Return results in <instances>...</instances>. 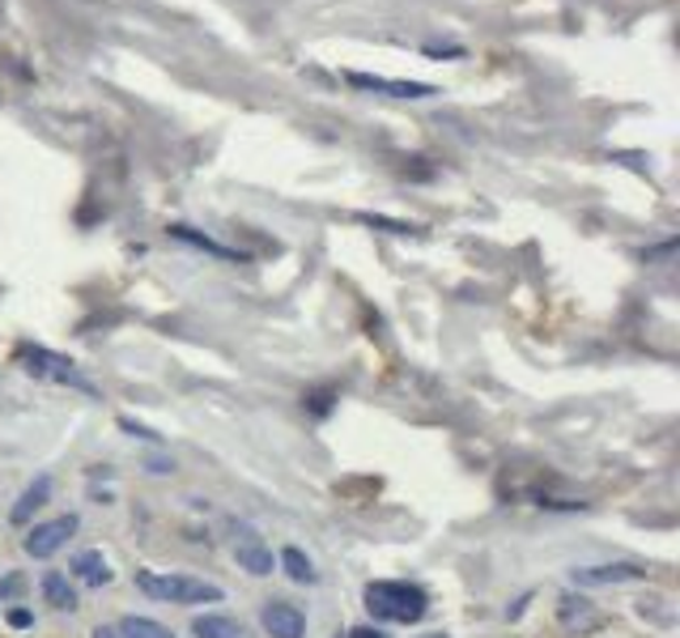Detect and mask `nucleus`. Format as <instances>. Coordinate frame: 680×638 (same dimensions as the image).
<instances>
[{
	"mask_svg": "<svg viewBox=\"0 0 680 638\" xmlns=\"http://www.w3.org/2000/svg\"><path fill=\"white\" fill-rule=\"evenodd\" d=\"M366 609L375 613L379 621L391 626H417L426 613H430V596L417 587V583H400V579H375L366 583Z\"/></svg>",
	"mask_w": 680,
	"mask_h": 638,
	"instance_id": "1",
	"label": "nucleus"
},
{
	"mask_svg": "<svg viewBox=\"0 0 680 638\" xmlns=\"http://www.w3.org/2000/svg\"><path fill=\"white\" fill-rule=\"evenodd\" d=\"M136 587L166 605H218L226 596L218 583L191 579V575H158V571H136Z\"/></svg>",
	"mask_w": 680,
	"mask_h": 638,
	"instance_id": "2",
	"label": "nucleus"
},
{
	"mask_svg": "<svg viewBox=\"0 0 680 638\" xmlns=\"http://www.w3.org/2000/svg\"><path fill=\"white\" fill-rule=\"evenodd\" d=\"M18 362H22V370L34 375V379H48V384H60V388L98 396V388H94L64 354H52V349H43V345H22V349H18Z\"/></svg>",
	"mask_w": 680,
	"mask_h": 638,
	"instance_id": "3",
	"label": "nucleus"
},
{
	"mask_svg": "<svg viewBox=\"0 0 680 638\" xmlns=\"http://www.w3.org/2000/svg\"><path fill=\"white\" fill-rule=\"evenodd\" d=\"M73 532H77V515H60V520H48V524L30 527V536L22 541V550H27L30 557H39V562H48V557H55L64 545H69Z\"/></svg>",
	"mask_w": 680,
	"mask_h": 638,
	"instance_id": "4",
	"label": "nucleus"
},
{
	"mask_svg": "<svg viewBox=\"0 0 680 638\" xmlns=\"http://www.w3.org/2000/svg\"><path fill=\"white\" fill-rule=\"evenodd\" d=\"M234 562H239V571L255 575V579L272 575V550L251 524H234Z\"/></svg>",
	"mask_w": 680,
	"mask_h": 638,
	"instance_id": "5",
	"label": "nucleus"
},
{
	"mask_svg": "<svg viewBox=\"0 0 680 638\" xmlns=\"http://www.w3.org/2000/svg\"><path fill=\"white\" fill-rule=\"evenodd\" d=\"M345 82L354 90L387 94V98H435L438 90L430 82H396V77H375V73H345Z\"/></svg>",
	"mask_w": 680,
	"mask_h": 638,
	"instance_id": "6",
	"label": "nucleus"
},
{
	"mask_svg": "<svg viewBox=\"0 0 680 638\" xmlns=\"http://www.w3.org/2000/svg\"><path fill=\"white\" fill-rule=\"evenodd\" d=\"M557 621H562V630H566V635H592V630H599V626H604V613L596 609V605H592V600H587V596H562V600H557Z\"/></svg>",
	"mask_w": 680,
	"mask_h": 638,
	"instance_id": "7",
	"label": "nucleus"
},
{
	"mask_svg": "<svg viewBox=\"0 0 680 638\" xmlns=\"http://www.w3.org/2000/svg\"><path fill=\"white\" fill-rule=\"evenodd\" d=\"M260 621H264V630L272 638H302L306 635V617H302L294 605H285V600H269L264 613H260Z\"/></svg>",
	"mask_w": 680,
	"mask_h": 638,
	"instance_id": "8",
	"label": "nucleus"
},
{
	"mask_svg": "<svg viewBox=\"0 0 680 638\" xmlns=\"http://www.w3.org/2000/svg\"><path fill=\"white\" fill-rule=\"evenodd\" d=\"M571 579L578 583V587H608V583L647 579V571H642V566H634V562H617V566H583V571H574Z\"/></svg>",
	"mask_w": 680,
	"mask_h": 638,
	"instance_id": "9",
	"label": "nucleus"
},
{
	"mask_svg": "<svg viewBox=\"0 0 680 638\" xmlns=\"http://www.w3.org/2000/svg\"><path fill=\"white\" fill-rule=\"evenodd\" d=\"M191 635L196 638H251L234 617H221V613H205V617H196V621H191Z\"/></svg>",
	"mask_w": 680,
	"mask_h": 638,
	"instance_id": "10",
	"label": "nucleus"
},
{
	"mask_svg": "<svg viewBox=\"0 0 680 638\" xmlns=\"http://www.w3.org/2000/svg\"><path fill=\"white\" fill-rule=\"evenodd\" d=\"M73 575H77L85 587H103V583H111V566L98 550H85V554L73 557Z\"/></svg>",
	"mask_w": 680,
	"mask_h": 638,
	"instance_id": "11",
	"label": "nucleus"
},
{
	"mask_svg": "<svg viewBox=\"0 0 680 638\" xmlns=\"http://www.w3.org/2000/svg\"><path fill=\"white\" fill-rule=\"evenodd\" d=\"M170 239H179V243H188V248L209 251V255H221V260H239V264H243V255H239V251L221 248V243H213L209 234H200V230H191V226H184V222L170 226Z\"/></svg>",
	"mask_w": 680,
	"mask_h": 638,
	"instance_id": "12",
	"label": "nucleus"
},
{
	"mask_svg": "<svg viewBox=\"0 0 680 638\" xmlns=\"http://www.w3.org/2000/svg\"><path fill=\"white\" fill-rule=\"evenodd\" d=\"M43 600H48L52 609H77V592H73V583L64 579L60 571H48V575H43Z\"/></svg>",
	"mask_w": 680,
	"mask_h": 638,
	"instance_id": "13",
	"label": "nucleus"
},
{
	"mask_svg": "<svg viewBox=\"0 0 680 638\" xmlns=\"http://www.w3.org/2000/svg\"><path fill=\"white\" fill-rule=\"evenodd\" d=\"M48 494H52V481H48V477H39V481L30 485L27 494L18 499V506H13V524H27L30 515H34V511L48 502Z\"/></svg>",
	"mask_w": 680,
	"mask_h": 638,
	"instance_id": "14",
	"label": "nucleus"
},
{
	"mask_svg": "<svg viewBox=\"0 0 680 638\" xmlns=\"http://www.w3.org/2000/svg\"><path fill=\"white\" fill-rule=\"evenodd\" d=\"M281 571H285L294 583H315L320 579V575H315V566H311V557L302 554V550H294V545L281 554Z\"/></svg>",
	"mask_w": 680,
	"mask_h": 638,
	"instance_id": "15",
	"label": "nucleus"
},
{
	"mask_svg": "<svg viewBox=\"0 0 680 638\" xmlns=\"http://www.w3.org/2000/svg\"><path fill=\"white\" fill-rule=\"evenodd\" d=\"M119 630H124L128 638H175L166 626L149 621V617H124V621H119Z\"/></svg>",
	"mask_w": 680,
	"mask_h": 638,
	"instance_id": "16",
	"label": "nucleus"
},
{
	"mask_svg": "<svg viewBox=\"0 0 680 638\" xmlns=\"http://www.w3.org/2000/svg\"><path fill=\"white\" fill-rule=\"evenodd\" d=\"M306 400H311V414L315 417H324L327 409H332V391H311Z\"/></svg>",
	"mask_w": 680,
	"mask_h": 638,
	"instance_id": "17",
	"label": "nucleus"
},
{
	"mask_svg": "<svg viewBox=\"0 0 680 638\" xmlns=\"http://www.w3.org/2000/svg\"><path fill=\"white\" fill-rule=\"evenodd\" d=\"M9 626H13V630H30V626H34V613L30 609H9Z\"/></svg>",
	"mask_w": 680,
	"mask_h": 638,
	"instance_id": "18",
	"label": "nucleus"
},
{
	"mask_svg": "<svg viewBox=\"0 0 680 638\" xmlns=\"http://www.w3.org/2000/svg\"><path fill=\"white\" fill-rule=\"evenodd\" d=\"M22 592V579L13 575V579H4V587H0V600H9V596H18Z\"/></svg>",
	"mask_w": 680,
	"mask_h": 638,
	"instance_id": "19",
	"label": "nucleus"
},
{
	"mask_svg": "<svg viewBox=\"0 0 680 638\" xmlns=\"http://www.w3.org/2000/svg\"><path fill=\"white\" fill-rule=\"evenodd\" d=\"M349 638H387V635L375 630V626H357V630H349Z\"/></svg>",
	"mask_w": 680,
	"mask_h": 638,
	"instance_id": "20",
	"label": "nucleus"
},
{
	"mask_svg": "<svg viewBox=\"0 0 680 638\" xmlns=\"http://www.w3.org/2000/svg\"><path fill=\"white\" fill-rule=\"evenodd\" d=\"M94 638H128V635H124L119 626H98V630H94Z\"/></svg>",
	"mask_w": 680,
	"mask_h": 638,
	"instance_id": "21",
	"label": "nucleus"
},
{
	"mask_svg": "<svg viewBox=\"0 0 680 638\" xmlns=\"http://www.w3.org/2000/svg\"><path fill=\"white\" fill-rule=\"evenodd\" d=\"M426 638H451V635H426Z\"/></svg>",
	"mask_w": 680,
	"mask_h": 638,
	"instance_id": "22",
	"label": "nucleus"
}]
</instances>
